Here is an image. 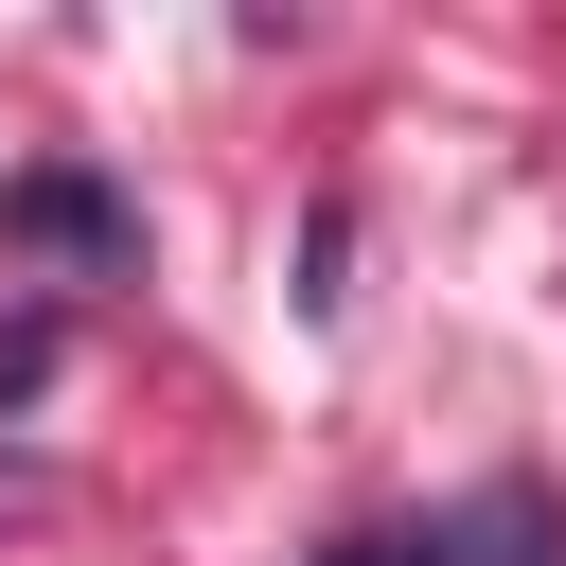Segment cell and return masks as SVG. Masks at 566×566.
Wrapping results in <instances>:
<instances>
[{
    "mask_svg": "<svg viewBox=\"0 0 566 566\" xmlns=\"http://www.w3.org/2000/svg\"><path fill=\"white\" fill-rule=\"evenodd\" d=\"M0 248H35V265H142V195H106L88 159H18L0 177Z\"/></svg>",
    "mask_w": 566,
    "mask_h": 566,
    "instance_id": "2",
    "label": "cell"
},
{
    "mask_svg": "<svg viewBox=\"0 0 566 566\" xmlns=\"http://www.w3.org/2000/svg\"><path fill=\"white\" fill-rule=\"evenodd\" d=\"M318 566H566V513H548L531 478H495V495H442V513H389V531H336Z\"/></svg>",
    "mask_w": 566,
    "mask_h": 566,
    "instance_id": "1",
    "label": "cell"
}]
</instances>
